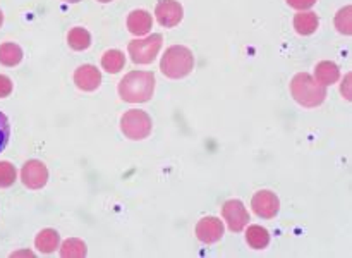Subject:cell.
Segmentation results:
<instances>
[{
    "label": "cell",
    "mask_w": 352,
    "mask_h": 258,
    "mask_svg": "<svg viewBox=\"0 0 352 258\" xmlns=\"http://www.w3.org/2000/svg\"><path fill=\"white\" fill-rule=\"evenodd\" d=\"M88 253L85 241L78 239V237H71L65 239L60 246V257L62 258H82Z\"/></svg>",
    "instance_id": "ffe728a7"
},
{
    "label": "cell",
    "mask_w": 352,
    "mask_h": 258,
    "mask_svg": "<svg viewBox=\"0 0 352 258\" xmlns=\"http://www.w3.org/2000/svg\"><path fill=\"white\" fill-rule=\"evenodd\" d=\"M98 2H102V3H107V2H112V0H98Z\"/></svg>",
    "instance_id": "f1b7e54d"
},
{
    "label": "cell",
    "mask_w": 352,
    "mask_h": 258,
    "mask_svg": "<svg viewBox=\"0 0 352 258\" xmlns=\"http://www.w3.org/2000/svg\"><path fill=\"white\" fill-rule=\"evenodd\" d=\"M12 81L6 74H0V98H6L12 93Z\"/></svg>",
    "instance_id": "cb8c5ba5"
},
{
    "label": "cell",
    "mask_w": 352,
    "mask_h": 258,
    "mask_svg": "<svg viewBox=\"0 0 352 258\" xmlns=\"http://www.w3.org/2000/svg\"><path fill=\"white\" fill-rule=\"evenodd\" d=\"M162 43H164V36L160 33H153L146 38H141V40H133L127 45L131 61L141 65L151 64L157 58Z\"/></svg>",
    "instance_id": "5b68a950"
},
{
    "label": "cell",
    "mask_w": 352,
    "mask_h": 258,
    "mask_svg": "<svg viewBox=\"0 0 352 258\" xmlns=\"http://www.w3.org/2000/svg\"><path fill=\"white\" fill-rule=\"evenodd\" d=\"M195 69V55L184 45H172L160 61L162 74L170 79H182Z\"/></svg>",
    "instance_id": "3957f363"
},
{
    "label": "cell",
    "mask_w": 352,
    "mask_h": 258,
    "mask_svg": "<svg viewBox=\"0 0 352 258\" xmlns=\"http://www.w3.org/2000/svg\"><path fill=\"white\" fill-rule=\"evenodd\" d=\"M2 23H3V14L2 10H0V26H2Z\"/></svg>",
    "instance_id": "4316f807"
},
{
    "label": "cell",
    "mask_w": 352,
    "mask_h": 258,
    "mask_svg": "<svg viewBox=\"0 0 352 258\" xmlns=\"http://www.w3.org/2000/svg\"><path fill=\"white\" fill-rule=\"evenodd\" d=\"M10 138V124L9 119L6 117V114L0 112V151L7 147Z\"/></svg>",
    "instance_id": "603a6c76"
},
{
    "label": "cell",
    "mask_w": 352,
    "mask_h": 258,
    "mask_svg": "<svg viewBox=\"0 0 352 258\" xmlns=\"http://www.w3.org/2000/svg\"><path fill=\"white\" fill-rule=\"evenodd\" d=\"M340 69L336 62L322 61L315 67V79L323 86H332L339 81Z\"/></svg>",
    "instance_id": "4fadbf2b"
},
{
    "label": "cell",
    "mask_w": 352,
    "mask_h": 258,
    "mask_svg": "<svg viewBox=\"0 0 352 258\" xmlns=\"http://www.w3.org/2000/svg\"><path fill=\"white\" fill-rule=\"evenodd\" d=\"M151 26H153V19L148 10L136 9L127 16V30L136 36H144L150 33Z\"/></svg>",
    "instance_id": "7c38bea8"
},
{
    "label": "cell",
    "mask_w": 352,
    "mask_h": 258,
    "mask_svg": "<svg viewBox=\"0 0 352 258\" xmlns=\"http://www.w3.org/2000/svg\"><path fill=\"white\" fill-rule=\"evenodd\" d=\"M58 244H60V234L55 229H41L36 234V237H34V246H36L40 253H54L58 248Z\"/></svg>",
    "instance_id": "5bb4252c"
},
{
    "label": "cell",
    "mask_w": 352,
    "mask_h": 258,
    "mask_svg": "<svg viewBox=\"0 0 352 258\" xmlns=\"http://www.w3.org/2000/svg\"><path fill=\"white\" fill-rule=\"evenodd\" d=\"M151 129H153V120L144 110L131 109L120 117V131L129 140H144V138L150 136Z\"/></svg>",
    "instance_id": "277c9868"
},
{
    "label": "cell",
    "mask_w": 352,
    "mask_h": 258,
    "mask_svg": "<svg viewBox=\"0 0 352 258\" xmlns=\"http://www.w3.org/2000/svg\"><path fill=\"white\" fill-rule=\"evenodd\" d=\"M21 181L28 189H41L48 182V169L41 160H28L21 169Z\"/></svg>",
    "instance_id": "ba28073f"
},
{
    "label": "cell",
    "mask_w": 352,
    "mask_h": 258,
    "mask_svg": "<svg viewBox=\"0 0 352 258\" xmlns=\"http://www.w3.org/2000/svg\"><path fill=\"white\" fill-rule=\"evenodd\" d=\"M351 12L352 7L346 6L344 9H340L336 16V28L339 30V33L342 34H351L352 33V23H351Z\"/></svg>",
    "instance_id": "44dd1931"
},
{
    "label": "cell",
    "mask_w": 352,
    "mask_h": 258,
    "mask_svg": "<svg viewBox=\"0 0 352 258\" xmlns=\"http://www.w3.org/2000/svg\"><path fill=\"white\" fill-rule=\"evenodd\" d=\"M222 215L232 233H241L250 222V213L241 200H227L222 206Z\"/></svg>",
    "instance_id": "8992f818"
},
{
    "label": "cell",
    "mask_w": 352,
    "mask_h": 258,
    "mask_svg": "<svg viewBox=\"0 0 352 258\" xmlns=\"http://www.w3.org/2000/svg\"><path fill=\"white\" fill-rule=\"evenodd\" d=\"M74 83L82 92H95L102 85V72L95 65L82 64L74 71Z\"/></svg>",
    "instance_id": "8fae6325"
},
{
    "label": "cell",
    "mask_w": 352,
    "mask_h": 258,
    "mask_svg": "<svg viewBox=\"0 0 352 258\" xmlns=\"http://www.w3.org/2000/svg\"><path fill=\"white\" fill-rule=\"evenodd\" d=\"M17 172L10 162L2 160L0 162V188H9L16 182Z\"/></svg>",
    "instance_id": "7402d4cb"
},
{
    "label": "cell",
    "mask_w": 352,
    "mask_h": 258,
    "mask_svg": "<svg viewBox=\"0 0 352 258\" xmlns=\"http://www.w3.org/2000/svg\"><path fill=\"white\" fill-rule=\"evenodd\" d=\"M64 2H69V3H76V2H79V0H64Z\"/></svg>",
    "instance_id": "83f0119b"
},
{
    "label": "cell",
    "mask_w": 352,
    "mask_h": 258,
    "mask_svg": "<svg viewBox=\"0 0 352 258\" xmlns=\"http://www.w3.org/2000/svg\"><path fill=\"white\" fill-rule=\"evenodd\" d=\"M251 206H253V212L261 219H275L280 210V200L274 191L261 189V191L254 193Z\"/></svg>",
    "instance_id": "52a82bcc"
},
{
    "label": "cell",
    "mask_w": 352,
    "mask_h": 258,
    "mask_svg": "<svg viewBox=\"0 0 352 258\" xmlns=\"http://www.w3.org/2000/svg\"><path fill=\"white\" fill-rule=\"evenodd\" d=\"M287 3L298 10H306V9H311V7L316 3V0H287Z\"/></svg>",
    "instance_id": "d4e9b609"
},
{
    "label": "cell",
    "mask_w": 352,
    "mask_h": 258,
    "mask_svg": "<svg viewBox=\"0 0 352 258\" xmlns=\"http://www.w3.org/2000/svg\"><path fill=\"white\" fill-rule=\"evenodd\" d=\"M119 96L124 102L143 103L151 100L155 93V76L148 71H131L120 79L117 86Z\"/></svg>",
    "instance_id": "6da1fadb"
},
{
    "label": "cell",
    "mask_w": 352,
    "mask_h": 258,
    "mask_svg": "<svg viewBox=\"0 0 352 258\" xmlns=\"http://www.w3.org/2000/svg\"><path fill=\"white\" fill-rule=\"evenodd\" d=\"M23 61V48L17 43L7 41V43L0 45V64L7 65V67H14Z\"/></svg>",
    "instance_id": "e0dca14e"
},
{
    "label": "cell",
    "mask_w": 352,
    "mask_h": 258,
    "mask_svg": "<svg viewBox=\"0 0 352 258\" xmlns=\"http://www.w3.org/2000/svg\"><path fill=\"white\" fill-rule=\"evenodd\" d=\"M67 43L72 50L82 52L86 50V48H89V45H91V34H89V31L85 30V28L76 26L69 31Z\"/></svg>",
    "instance_id": "ac0fdd59"
},
{
    "label": "cell",
    "mask_w": 352,
    "mask_h": 258,
    "mask_svg": "<svg viewBox=\"0 0 352 258\" xmlns=\"http://www.w3.org/2000/svg\"><path fill=\"white\" fill-rule=\"evenodd\" d=\"M223 236V224L219 217H203L196 224V237L205 244H213L222 239Z\"/></svg>",
    "instance_id": "30bf717a"
},
{
    "label": "cell",
    "mask_w": 352,
    "mask_h": 258,
    "mask_svg": "<svg viewBox=\"0 0 352 258\" xmlns=\"http://www.w3.org/2000/svg\"><path fill=\"white\" fill-rule=\"evenodd\" d=\"M126 64V55L120 50H107L105 54L102 55V67L105 69L109 74H117L120 72V69Z\"/></svg>",
    "instance_id": "d6986e66"
},
{
    "label": "cell",
    "mask_w": 352,
    "mask_h": 258,
    "mask_svg": "<svg viewBox=\"0 0 352 258\" xmlns=\"http://www.w3.org/2000/svg\"><path fill=\"white\" fill-rule=\"evenodd\" d=\"M320 26V19L315 12H299L294 16V28L298 31V34L302 36H308L313 34Z\"/></svg>",
    "instance_id": "9a60e30c"
},
{
    "label": "cell",
    "mask_w": 352,
    "mask_h": 258,
    "mask_svg": "<svg viewBox=\"0 0 352 258\" xmlns=\"http://www.w3.org/2000/svg\"><path fill=\"white\" fill-rule=\"evenodd\" d=\"M351 74L346 76V83H342V88H340V92H342V95L346 96V100H351Z\"/></svg>",
    "instance_id": "484cf974"
},
{
    "label": "cell",
    "mask_w": 352,
    "mask_h": 258,
    "mask_svg": "<svg viewBox=\"0 0 352 258\" xmlns=\"http://www.w3.org/2000/svg\"><path fill=\"white\" fill-rule=\"evenodd\" d=\"M155 16L164 28H175L184 17V9L177 0H160L155 7Z\"/></svg>",
    "instance_id": "9c48e42d"
},
{
    "label": "cell",
    "mask_w": 352,
    "mask_h": 258,
    "mask_svg": "<svg viewBox=\"0 0 352 258\" xmlns=\"http://www.w3.org/2000/svg\"><path fill=\"white\" fill-rule=\"evenodd\" d=\"M246 243L253 250H265L270 244V233L261 226H250L246 230Z\"/></svg>",
    "instance_id": "2e32d148"
},
{
    "label": "cell",
    "mask_w": 352,
    "mask_h": 258,
    "mask_svg": "<svg viewBox=\"0 0 352 258\" xmlns=\"http://www.w3.org/2000/svg\"><path fill=\"white\" fill-rule=\"evenodd\" d=\"M291 93L299 105L306 109L320 107L327 98V86L320 85L308 72H299L291 81Z\"/></svg>",
    "instance_id": "7a4b0ae2"
}]
</instances>
